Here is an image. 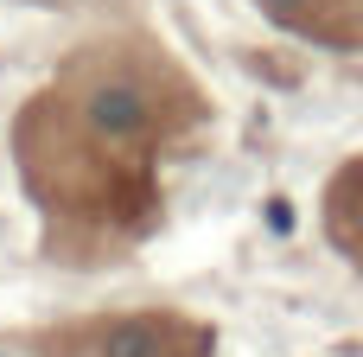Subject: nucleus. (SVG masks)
Masks as SVG:
<instances>
[{"label": "nucleus", "instance_id": "nucleus-1", "mask_svg": "<svg viewBox=\"0 0 363 357\" xmlns=\"http://www.w3.org/2000/svg\"><path fill=\"white\" fill-rule=\"evenodd\" d=\"M96 357H204V332H185L160 313H128L96 332Z\"/></svg>", "mask_w": 363, "mask_h": 357}, {"label": "nucleus", "instance_id": "nucleus-3", "mask_svg": "<svg viewBox=\"0 0 363 357\" xmlns=\"http://www.w3.org/2000/svg\"><path fill=\"white\" fill-rule=\"evenodd\" d=\"M262 6H268V13H274V19H300V13H306V6H313V0H262Z\"/></svg>", "mask_w": 363, "mask_h": 357}, {"label": "nucleus", "instance_id": "nucleus-2", "mask_svg": "<svg viewBox=\"0 0 363 357\" xmlns=\"http://www.w3.org/2000/svg\"><path fill=\"white\" fill-rule=\"evenodd\" d=\"M89 128H96V134H115V141H134V134L147 128V96H140V83H128V77L96 83V89H89Z\"/></svg>", "mask_w": 363, "mask_h": 357}]
</instances>
